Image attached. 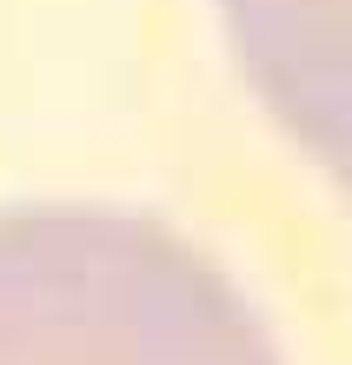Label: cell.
I'll use <instances>...</instances> for the list:
<instances>
[{"mask_svg":"<svg viewBox=\"0 0 352 365\" xmlns=\"http://www.w3.org/2000/svg\"><path fill=\"white\" fill-rule=\"evenodd\" d=\"M0 365H286L193 240L126 206H0Z\"/></svg>","mask_w":352,"mask_h":365,"instance_id":"6da1fadb","label":"cell"},{"mask_svg":"<svg viewBox=\"0 0 352 365\" xmlns=\"http://www.w3.org/2000/svg\"><path fill=\"white\" fill-rule=\"evenodd\" d=\"M266 106L352 186V0H219Z\"/></svg>","mask_w":352,"mask_h":365,"instance_id":"7a4b0ae2","label":"cell"}]
</instances>
